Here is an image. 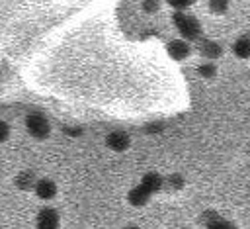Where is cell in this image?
Returning <instances> with one entry per match:
<instances>
[{"label": "cell", "instance_id": "obj_13", "mask_svg": "<svg viewBox=\"0 0 250 229\" xmlns=\"http://www.w3.org/2000/svg\"><path fill=\"white\" fill-rule=\"evenodd\" d=\"M209 10L217 16H223L229 10V0H209Z\"/></svg>", "mask_w": 250, "mask_h": 229}, {"label": "cell", "instance_id": "obj_14", "mask_svg": "<svg viewBox=\"0 0 250 229\" xmlns=\"http://www.w3.org/2000/svg\"><path fill=\"white\" fill-rule=\"evenodd\" d=\"M164 186H166V188H172V190H180V188L184 186V178H182L178 172H174V174H170L168 178H164Z\"/></svg>", "mask_w": 250, "mask_h": 229}, {"label": "cell", "instance_id": "obj_16", "mask_svg": "<svg viewBox=\"0 0 250 229\" xmlns=\"http://www.w3.org/2000/svg\"><path fill=\"white\" fill-rule=\"evenodd\" d=\"M174 10H186V8H189L191 4H193V0H166Z\"/></svg>", "mask_w": 250, "mask_h": 229}, {"label": "cell", "instance_id": "obj_10", "mask_svg": "<svg viewBox=\"0 0 250 229\" xmlns=\"http://www.w3.org/2000/svg\"><path fill=\"white\" fill-rule=\"evenodd\" d=\"M232 53L238 59H250V35H240L232 43Z\"/></svg>", "mask_w": 250, "mask_h": 229}, {"label": "cell", "instance_id": "obj_15", "mask_svg": "<svg viewBox=\"0 0 250 229\" xmlns=\"http://www.w3.org/2000/svg\"><path fill=\"white\" fill-rule=\"evenodd\" d=\"M141 6H143V10H145L146 14H154V12H158V8H160V0H143Z\"/></svg>", "mask_w": 250, "mask_h": 229}, {"label": "cell", "instance_id": "obj_8", "mask_svg": "<svg viewBox=\"0 0 250 229\" xmlns=\"http://www.w3.org/2000/svg\"><path fill=\"white\" fill-rule=\"evenodd\" d=\"M199 53L205 57V59H219L223 55V47L217 43V41H211V39H201L199 41Z\"/></svg>", "mask_w": 250, "mask_h": 229}, {"label": "cell", "instance_id": "obj_11", "mask_svg": "<svg viewBox=\"0 0 250 229\" xmlns=\"http://www.w3.org/2000/svg\"><path fill=\"white\" fill-rule=\"evenodd\" d=\"M35 176H33V172L31 170H25V172H21L18 178H16V184L21 188V190H29V188H35Z\"/></svg>", "mask_w": 250, "mask_h": 229}, {"label": "cell", "instance_id": "obj_12", "mask_svg": "<svg viewBox=\"0 0 250 229\" xmlns=\"http://www.w3.org/2000/svg\"><path fill=\"white\" fill-rule=\"evenodd\" d=\"M195 72H197L199 78H215L217 67H215L213 63H201V65L195 69Z\"/></svg>", "mask_w": 250, "mask_h": 229}, {"label": "cell", "instance_id": "obj_2", "mask_svg": "<svg viewBox=\"0 0 250 229\" xmlns=\"http://www.w3.org/2000/svg\"><path fill=\"white\" fill-rule=\"evenodd\" d=\"M25 129L31 137L35 139H45L49 133H51V125L47 121V117L41 114V112H33V114H27L25 117Z\"/></svg>", "mask_w": 250, "mask_h": 229}, {"label": "cell", "instance_id": "obj_6", "mask_svg": "<svg viewBox=\"0 0 250 229\" xmlns=\"http://www.w3.org/2000/svg\"><path fill=\"white\" fill-rule=\"evenodd\" d=\"M33 190H35L37 198H41L45 202H49V200H53L57 196V184L53 180H49V178H39L35 182V188Z\"/></svg>", "mask_w": 250, "mask_h": 229}, {"label": "cell", "instance_id": "obj_4", "mask_svg": "<svg viewBox=\"0 0 250 229\" xmlns=\"http://www.w3.org/2000/svg\"><path fill=\"white\" fill-rule=\"evenodd\" d=\"M166 51H168V55L174 59V61H184L188 55H189V43H188V39H172V41H168V45H166Z\"/></svg>", "mask_w": 250, "mask_h": 229}, {"label": "cell", "instance_id": "obj_5", "mask_svg": "<svg viewBox=\"0 0 250 229\" xmlns=\"http://www.w3.org/2000/svg\"><path fill=\"white\" fill-rule=\"evenodd\" d=\"M37 227L39 229H55L59 227V213L53 207H43L37 213Z\"/></svg>", "mask_w": 250, "mask_h": 229}, {"label": "cell", "instance_id": "obj_9", "mask_svg": "<svg viewBox=\"0 0 250 229\" xmlns=\"http://www.w3.org/2000/svg\"><path fill=\"white\" fill-rule=\"evenodd\" d=\"M141 184H143L150 194H154V192H158V190L164 188V178H162L158 172H146V174L141 178Z\"/></svg>", "mask_w": 250, "mask_h": 229}, {"label": "cell", "instance_id": "obj_17", "mask_svg": "<svg viewBox=\"0 0 250 229\" xmlns=\"http://www.w3.org/2000/svg\"><path fill=\"white\" fill-rule=\"evenodd\" d=\"M8 131H10V125H8L6 121H4V123H2V129H0V135H2V141H6V139H8Z\"/></svg>", "mask_w": 250, "mask_h": 229}, {"label": "cell", "instance_id": "obj_1", "mask_svg": "<svg viewBox=\"0 0 250 229\" xmlns=\"http://www.w3.org/2000/svg\"><path fill=\"white\" fill-rule=\"evenodd\" d=\"M172 22H174V25L178 27V31H180V35H182L184 39L195 41V39L201 37V23H199L193 16L186 14L184 10H176V12L172 14Z\"/></svg>", "mask_w": 250, "mask_h": 229}, {"label": "cell", "instance_id": "obj_7", "mask_svg": "<svg viewBox=\"0 0 250 229\" xmlns=\"http://www.w3.org/2000/svg\"><path fill=\"white\" fill-rule=\"evenodd\" d=\"M150 196H152V194H150L143 184H139V186H135V188L129 190L127 200H129V204H131L133 207H143L145 204H148Z\"/></svg>", "mask_w": 250, "mask_h": 229}, {"label": "cell", "instance_id": "obj_3", "mask_svg": "<svg viewBox=\"0 0 250 229\" xmlns=\"http://www.w3.org/2000/svg\"><path fill=\"white\" fill-rule=\"evenodd\" d=\"M131 145V137L125 133V131H111L105 135V147L115 151V153H121L125 149H129Z\"/></svg>", "mask_w": 250, "mask_h": 229}]
</instances>
